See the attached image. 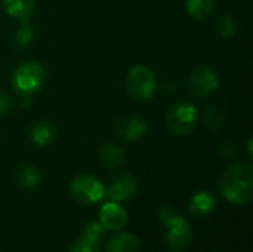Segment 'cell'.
I'll list each match as a JSON object with an SVG mask.
<instances>
[{
    "mask_svg": "<svg viewBox=\"0 0 253 252\" xmlns=\"http://www.w3.org/2000/svg\"><path fill=\"white\" fill-rule=\"evenodd\" d=\"M187 85L191 95L196 98H206L218 89L219 77L212 67L200 65L190 73Z\"/></svg>",
    "mask_w": 253,
    "mask_h": 252,
    "instance_id": "cell-6",
    "label": "cell"
},
{
    "mask_svg": "<svg viewBox=\"0 0 253 252\" xmlns=\"http://www.w3.org/2000/svg\"><path fill=\"white\" fill-rule=\"evenodd\" d=\"M1 6L9 16L15 18L18 22H24L31 19L36 0H1Z\"/></svg>",
    "mask_w": 253,
    "mask_h": 252,
    "instance_id": "cell-14",
    "label": "cell"
},
{
    "mask_svg": "<svg viewBox=\"0 0 253 252\" xmlns=\"http://www.w3.org/2000/svg\"><path fill=\"white\" fill-rule=\"evenodd\" d=\"M98 156H99V160L102 162V165L110 168V169L120 168L126 162L125 150L116 144H111V143L102 144L98 150Z\"/></svg>",
    "mask_w": 253,
    "mask_h": 252,
    "instance_id": "cell-16",
    "label": "cell"
},
{
    "mask_svg": "<svg viewBox=\"0 0 253 252\" xmlns=\"http://www.w3.org/2000/svg\"><path fill=\"white\" fill-rule=\"evenodd\" d=\"M104 236V227L99 223H89L83 229V235L71 245L70 252H99V242Z\"/></svg>",
    "mask_w": 253,
    "mask_h": 252,
    "instance_id": "cell-11",
    "label": "cell"
},
{
    "mask_svg": "<svg viewBox=\"0 0 253 252\" xmlns=\"http://www.w3.org/2000/svg\"><path fill=\"white\" fill-rule=\"evenodd\" d=\"M138 192V181L132 174H122L116 177L108 189H105V196L113 202H126L130 201Z\"/></svg>",
    "mask_w": 253,
    "mask_h": 252,
    "instance_id": "cell-10",
    "label": "cell"
},
{
    "mask_svg": "<svg viewBox=\"0 0 253 252\" xmlns=\"http://www.w3.org/2000/svg\"><path fill=\"white\" fill-rule=\"evenodd\" d=\"M125 85H126L127 92L133 98H138V100L153 98L157 89V80H156L154 71L144 64L133 65L127 71Z\"/></svg>",
    "mask_w": 253,
    "mask_h": 252,
    "instance_id": "cell-4",
    "label": "cell"
},
{
    "mask_svg": "<svg viewBox=\"0 0 253 252\" xmlns=\"http://www.w3.org/2000/svg\"><path fill=\"white\" fill-rule=\"evenodd\" d=\"M33 37H34V27L31 25L30 21H24L19 22V27L13 34V43L16 46H25L31 43Z\"/></svg>",
    "mask_w": 253,
    "mask_h": 252,
    "instance_id": "cell-20",
    "label": "cell"
},
{
    "mask_svg": "<svg viewBox=\"0 0 253 252\" xmlns=\"http://www.w3.org/2000/svg\"><path fill=\"white\" fill-rule=\"evenodd\" d=\"M70 192L82 205H95L105 196L104 184L90 174H80L74 177L70 183Z\"/></svg>",
    "mask_w": 253,
    "mask_h": 252,
    "instance_id": "cell-5",
    "label": "cell"
},
{
    "mask_svg": "<svg viewBox=\"0 0 253 252\" xmlns=\"http://www.w3.org/2000/svg\"><path fill=\"white\" fill-rule=\"evenodd\" d=\"M221 193L234 205H246L253 198V168L246 163L230 166L221 177Z\"/></svg>",
    "mask_w": 253,
    "mask_h": 252,
    "instance_id": "cell-1",
    "label": "cell"
},
{
    "mask_svg": "<svg viewBox=\"0 0 253 252\" xmlns=\"http://www.w3.org/2000/svg\"><path fill=\"white\" fill-rule=\"evenodd\" d=\"M148 132L147 120L139 114H129L117 120L116 123V134L119 138L126 141H136L141 140Z\"/></svg>",
    "mask_w": 253,
    "mask_h": 252,
    "instance_id": "cell-9",
    "label": "cell"
},
{
    "mask_svg": "<svg viewBox=\"0 0 253 252\" xmlns=\"http://www.w3.org/2000/svg\"><path fill=\"white\" fill-rule=\"evenodd\" d=\"M215 0H187L185 9L188 15L194 19H206L215 10Z\"/></svg>",
    "mask_w": 253,
    "mask_h": 252,
    "instance_id": "cell-18",
    "label": "cell"
},
{
    "mask_svg": "<svg viewBox=\"0 0 253 252\" xmlns=\"http://www.w3.org/2000/svg\"><path fill=\"white\" fill-rule=\"evenodd\" d=\"M129 221V215L126 209L119 202H107L99 209V224L104 227V230L110 232H119L122 230Z\"/></svg>",
    "mask_w": 253,
    "mask_h": 252,
    "instance_id": "cell-8",
    "label": "cell"
},
{
    "mask_svg": "<svg viewBox=\"0 0 253 252\" xmlns=\"http://www.w3.org/2000/svg\"><path fill=\"white\" fill-rule=\"evenodd\" d=\"M218 151H219L224 157H234V156H236V147H234L233 143H224V144L219 147Z\"/></svg>",
    "mask_w": 253,
    "mask_h": 252,
    "instance_id": "cell-23",
    "label": "cell"
},
{
    "mask_svg": "<svg viewBox=\"0 0 253 252\" xmlns=\"http://www.w3.org/2000/svg\"><path fill=\"white\" fill-rule=\"evenodd\" d=\"M218 31L224 39H233L237 33V21L231 13H225L218 21Z\"/></svg>",
    "mask_w": 253,
    "mask_h": 252,
    "instance_id": "cell-21",
    "label": "cell"
},
{
    "mask_svg": "<svg viewBox=\"0 0 253 252\" xmlns=\"http://www.w3.org/2000/svg\"><path fill=\"white\" fill-rule=\"evenodd\" d=\"M197 108L188 101H178L169 107L166 113V125L175 137H185L193 132L197 125Z\"/></svg>",
    "mask_w": 253,
    "mask_h": 252,
    "instance_id": "cell-3",
    "label": "cell"
},
{
    "mask_svg": "<svg viewBox=\"0 0 253 252\" xmlns=\"http://www.w3.org/2000/svg\"><path fill=\"white\" fill-rule=\"evenodd\" d=\"M176 212L172 209V208H162L160 211H159V217H160V220L165 223V221H168L172 215H175Z\"/></svg>",
    "mask_w": 253,
    "mask_h": 252,
    "instance_id": "cell-24",
    "label": "cell"
},
{
    "mask_svg": "<svg viewBox=\"0 0 253 252\" xmlns=\"http://www.w3.org/2000/svg\"><path fill=\"white\" fill-rule=\"evenodd\" d=\"M216 206H218V201H216L215 195L211 193V192H199V193H196L191 198L190 203H188L190 212L194 217H199V218L211 215L216 209Z\"/></svg>",
    "mask_w": 253,
    "mask_h": 252,
    "instance_id": "cell-12",
    "label": "cell"
},
{
    "mask_svg": "<svg viewBox=\"0 0 253 252\" xmlns=\"http://www.w3.org/2000/svg\"><path fill=\"white\" fill-rule=\"evenodd\" d=\"M163 224L168 229L166 241H168L169 250L173 252L185 251L193 241V232H191V226L188 224V221L179 217L178 214H175Z\"/></svg>",
    "mask_w": 253,
    "mask_h": 252,
    "instance_id": "cell-7",
    "label": "cell"
},
{
    "mask_svg": "<svg viewBox=\"0 0 253 252\" xmlns=\"http://www.w3.org/2000/svg\"><path fill=\"white\" fill-rule=\"evenodd\" d=\"M203 117H205L206 126L211 131H219L225 125V116L216 107H208L206 111H205V114H203Z\"/></svg>",
    "mask_w": 253,
    "mask_h": 252,
    "instance_id": "cell-19",
    "label": "cell"
},
{
    "mask_svg": "<svg viewBox=\"0 0 253 252\" xmlns=\"http://www.w3.org/2000/svg\"><path fill=\"white\" fill-rule=\"evenodd\" d=\"M15 183L22 189H34L40 184L42 175L31 163H19L15 168Z\"/></svg>",
    "mask_w": 253,
    "mask_h": 252,
    "instance_id": "cell-17",
    "label": "cell"
},
{
    "mask_svg": "<svg viewBox=\"0 0 253 252\" xmlns=\"http://www.w3.org/2000/svg\"><path fill=\"white\" fill-rule=\"evenodd\" d=\"M30 138L31 141L36 144V146H40V147H44V146H49L55 141L56 138V126L49 122V120H37L36 123L31 125L30 128Z\"/></svg>",
    "mask_w": 253,
    "mask_h": 252,
    "instance_id": "cell-13",
    "label": "cell"
},
{
    "mask_svg": "<svg viewBox=\"0 0 253 252\" xmlns=\"http://www.w3.org/2000/svg\"><path fill=\"white\" fill-rule=\"evenodd\" d=\"M141 241L135 233L123 232L111 238L107 245V252H139Z\"/></svg>",
    "mask_w": 253,
    "mask_h": 252,
    "instance_id": "cell-15",
    "label": "cell"
},
{
    "mask_svg": "<svg viewBox=\"0 0 253 252\" xmlns=\"http://www.w3.org/2000/svg\"><path fill=\"white\" fill-rule=\"evenodd\" d=\"M13 107V100L12 97L4 92V91H0V116H4L7 114Z\"/></svg>",
    "mask_w": 253,
    "mask_h": 252,
    "instance_id": "cell-22",
    "label": "cell"
},
{
    "mask_svg": "<svg viewBox=\"0 0 253 252\" xmlns=\"http://www.w3.org/2000/svg\"><path fill=\"white\" fill-rule=\"evenodd\" d=\"M12 88L21 98L37 94L46 82V68L37 61H25L12 71Z\"/></svg>",
    "mask_w": 253,
    "mask_h": 252,
    "instance_id": "cell-2",
    "label": "cell"
}]
</instances>
